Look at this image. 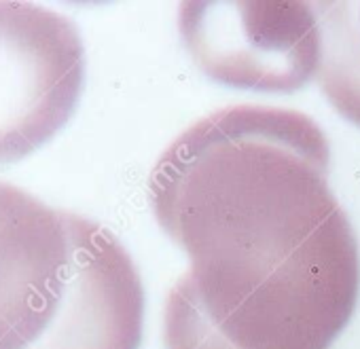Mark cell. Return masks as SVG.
Segmentation results:
<instances>
[{"instance_id":"obj_1","label":"cell","mask_w":360,"mask_h":349,"mask_svg":"<svg viewBox=\"0 0 360 349\" xmlns=\"http://www.w3.org/2000/svg\"><path fill=\"white\" fill-rule=\"evenodd\" d=\"M322 127L290 108L240 104L180 133L148 183L180 277L240 349H328L360 294V250L328 187Z\"/></svg>"},{"instance_id":"obj_2","label":"cell","mask_w":360,"mask_h":349,"mask_svg":"<svg viewBox=\"0 0 360 349\" xmlns=\"http://www.w3.org/2000/svg\"><path fill=\"white\" fill-rule=\"evenodd\" d=\"M178 30L195 66L236 89L290 93L320 70L314 3H183Z\"/></svg>"},{"instance_id":"obj_3","label":"cell","mask_w":360,"mask_h":349,"mask_svg":"<svg viewBox=\"0 0 360 349\" xmlns=\"http://www.w3.org/2000/svg\"><path fill=\"white\" fill-rule=\"evenodd\" d=\"M83 81L85 47L68 18L0 0V165L22 161L70 121Z\"/></svg>"},{"instance_id":"obj_4","label":"cell","mask_w":360,"mask_h":349,"mask_svg":"<svg viewBox=\"0 0 360 349\" xmlns=\"http://www.w3.org/2000/svg\"><path fill=\"white\" fill-rule=\"evenodd\" d=\"M75 218L0 180V349H28L56 317L75 269Z\"/></svg>"},{"instance_id":"obj_5","label":"cell","mask_w":360,"mask_h":349,"mask_svg":"<svg viewBox=\"0 0 360 349\" xmlns=\"http://www.w3.org/2000/svg\"><path fill=\"white\" fill-rule=\"evenodd\" d=\"M75 269L56 317L28 349H140L144 288L134 258L106 227L75 218Z\"/></svg>"},{"instance_id":"obj_6","label":"cell","mask_w":360,"mask_h":349,"mask_svg":"<svg viewBox=\"0 0 360 349\" xmlns=\"http://www.w3.org/2000/svg\"><path fill=\"white\" fill-rule=\"evenodd\" d=\"M322 32L318 85L328 104L360 127V0L314 3Z\"/></svg>"},{"instance_id":"obj_7","label":"cell","mask_w":360,"mask_h":349,"mask_svg":"<svg viewBox=\"0 0 360 349\" xmlns=\"http://www.w3.org/2000/svg\"><path fill=\"white\" fill-rule=\"evenodd\" d=\"M163 343L165 349H240L210 322L183 279L165 298Z\"/></svg>"}]
</instances>
